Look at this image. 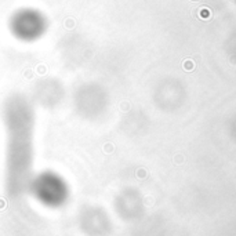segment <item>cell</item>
I'll use <instances>...</instances> for the list:
<instances>
[{"mask_svg":"<svg viewBox=\"0 0 236 236\" xmlns=\"http://www.w3.org/2000/svg\"><path fill=\"white\" fill-rule=\"evenodd\" d=\"M28 192L37 203L47 209H61L68 203L71 196L66 179L61 174L51 170L33 174Z\"/></svg>","mask_w":236,"mask_h":236,"instance_id":"7a4b0ae2","label":"cell"},{"mask_svg":"<svg viewBox=\"0 0 236 236\" xmlns=\"http://www.w3.org/2000/svg\"><path fill=\"white\" fill-rule=\"evenodd\" d=\"M184 66H185V69H186V71H191V69L195 66V64H192V61H185Z\"/></svg>","mask_w":236,"mask_h":236,"instance_id":"277c9868","label":"cell"},{"mask_svg":"<svg viewBox=\"0 0 236 236\" xmlns=\"http://www.w3.org/2000/svg\"><path fill=\"white\" fill-rule=\"evenodd\" d=\"M6 128V191L10 198L28 192L33 177L35 108L22 94H10L1 108Z\"/></svg>","mask_w":236,"mask_h":236,"instance_id":"6da1fadb","label":"cell"},{"mask_svg":"<svg viewBox=\"0 0 236 236\" xmlns=\"http://www.w3.org/2000/svg\"><path fill=\"white\" fill-rule=\"evenodd\" d=\"M200 17H202V18H209L210 11L207 10V8H202V10H200Z\"/></svg>","mask_w":236,"mask_h":236,"instance_id":"3957f363","label":"cell"}]
</instances>
